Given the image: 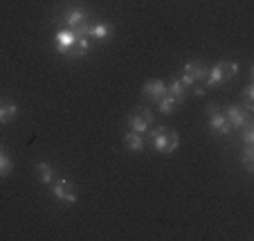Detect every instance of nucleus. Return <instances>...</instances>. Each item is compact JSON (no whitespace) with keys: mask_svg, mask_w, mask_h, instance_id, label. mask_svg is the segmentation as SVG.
Instances as JSON below:
<instances>
[{"mask_svg":"<svg viewBox=\"0 0 254 241\" xmlns=\"http://www.w3.org/2000/svg\"><path fill=\"white\" fill-rule=\"evenodd\" d=\"M241 138H243L245 145H254V122L241 126Z\"/></svg>","mask_w":254,"mask_h":241,"instance_id":"21","label":"nucleus"},{"mask_svg":"<svg viewBox=\"0 0 254 241\" xmlns=\"http://www.w3.org/2000/svg\"><path fill=\"white\" fill-rule=\"evenodd\" d=\"M239 73V63L234 61H221V63H216L214 68H209L207 70V86H223L225 81H230L234 75Z\"/></svg>","mask_w":254,"mask_h":241,"instance_id":"3","label":"nucleus"},{"mask_svg":"<svg viewBox=\"0 0 254 241\" xmlns=\"http://www.w3.org/2000/svg\"><path fill=\"white\" fill-rule=\"evenodd\" d=\"M124 145L128 151H142L144 149V135L142 133H135V131H128V133L124 135Z\"/></svg>","mask_w":254,"mask_h":241,"instance_id":"13","label":"nucleus"},{"mask_svg":"<svg viewBox=\"0 0 254 241\" xmlns=\"http://www.w3.org/2000/svg\"><path fill=\"white\" fill-rule=\"evenodd\" d=\"M65 27L70 29L77 39H90V20H88V14L86 9H79V7H74V9H67L65 11Z\"/></svg>","mask_w":254,"mask_h":241,"instance_id":"2","label":"nucleus"},{"mask_svg":"<svg viewBox=\"0 0 254 241\" xmlns=\"http://www.w3.org/2000/svg\"><path fill=\"white\" fill-rule=\"evenodd\" d=\"M207 113H209V126H211V131H214V133H218V135H230L232 131H234V129L230 126V122L225 120V115L216 111V106H209V108H207Z\"/></svg>","mask_w":254,"mask_h":241,"instance_id":"7","label":"nucleus"},{"mask_svg":"<svg viewBox=\"0 0 254 241\" xmlns=\"http://www.w3.org/2000/svg\"><path fill=\"white\" fill-rule=\"evenodd\" d=\"M88 52V39H74V43L70 45V50H67V57H74V59H81L83 54Z\"/></svg>","mask_w":254,"mask_h":241,"instance_id":"17","label":"nucleus"},{"mask_svg":"<svg viewBox=\"0 0 254 241\" xmlns=\"http://www.w3.org/2000/svg\"><path fill=\"white\" fill-rule=\"evenodd\" d=\"M243 106H245V111H252L254 108V86L252 83H248V86L243 88Z\"/></svg>","mask_w":254,"mask_h":241,"instance_id":"20","label":"nucleus"},{"mask_svg":"<svg viewBox=\"0 0 254 241\" xmlns=\"http://www.w3.org/2000/svg\"><path fill=\"white\" fill-rule=\"evenodd\" d=\"M142 92L149 97L151 101H155V104H158V99H162V97L167 95V83H164L162 79H151V81L144 83Z\"/></svg>","mask_w":254,"mask_h":241,"instance_id":"9","label":"nucleus"},{"mask_svg":"<svg viewBox=\"0 0 254 241\" xmlns=\"http://www.w3.org/2000/svg\"><path fill=\"white\" fill-rule=\"evenodd\" d=\"M176 106H178V101L173 99V97L169 95V92L162 97V99H158V108L164 113V115H171V113L176 111Z\"/></svg>","mask_w":254,"mask_h":241,"instance_id":"18","label":"nucleus"},{"mask_svg":"<svg viewBox=\"0 0 254 241\" xmlns=\"http://www.w3.org/2000/svg\"><path fill=\"white\" fill-rule=\"evenodd\" d=\"M207 70H209V68H207L205 63H200V61H187V63H185V70H183V83L187 88H193L196 83L205 81Z\"/></svg>","mask_w":254,"mask_h":241,"instance_id":"4","label":"nucleus"},{"mask_svg":"<svg viewBox=\"0 0 254 241\" xmlns=\"http://www.w3.org/2000/svg\"><path fill=\"white\" fill-rule=\"evenodd\" d=\"M151 124H153V113L149 111V108H133V113L128 115V126L130 131H135V133H146V131L151 129Z\"/></svg>","mask_w":254,"mask_h":241,"instance_id":"5","label":"nucleus"},{"mask_svg":"<svg viewBox=\"0 0 254 241\" xmlns=\"http://www.w3.org/2000/svg\"><path fill=\"white\" fill-rule=\"evenodd\" d=\"M52 194L59 198L61 203H77V189L67 178H57V183L52 180Z\"/></svg>","mask_w":254,"mask_h":241,"instance_id":"6","label":"nucleus"},{"mask_svg":"<svg viewBox=\"0 0 254 241\" xmlns=\"http://www.w3.org/2000/svg\"><path fill=\"white\" fill-rule=\"evenodd\" d=\"M74 39H77V36H74L70 29H61V32H57V39H54V43H57L59 52L65 54L67 50H70V45L74 43Z\"/></svg>","mask_w":254,"mask_h":241,"instance_id":"11","label":"nucleus"},{"mask_svg":"<svg viewBox=\"0 0 254 241\" xmlns=\"http://www.w3.org/2000/svg\"><path fill=\"white\" fill-rule=\"evenodd\" d=\"M36 174H39V180L43 185H52L54 180V169L50 167L48 162H36Z\"/></svg>","mask_w":254,"mask_h":241,"instance_id":"16","label":"nucleus"},{"mask_svg":"<svg viewBox=\"0 0 254 241\" xmlns=\"http://www.w3.org/2000/svg\"><path fill=\"white\" fill-rule=\"evenodd\" d=\"M241 162L248 174H254V145H245L241 151Z\"/></svg>","mask_w":254,"mask_h":241,"instance_id":"14","label":"nucleus"},{"mask_svg":"<svg viewBox=\"0 0 254 241\" xmlns=\"http://www.w3.org/2000/svg\"><path fill=\"white\" fill-rule=\"evenodd\" d=\"M167 92L180 104V101H185V97H187V86L183 83V79H171V83H167Z\"/></svg>","mask_w":254,"mask_h":241,"instance_id":"12","label":"nucleus"},{"mask_svg":"<svg viewBox=\"0 0 254 241\" xmlns=\"http://www.w3.org/2000/svg\"><path fill=\"white\" fill-rule=\"evenodd\" d=\"M111 34H113V27H111V25L97 23V25H92V29H90V39H95V41H106V39H111Z\"/></svg>","mask_w":254,"mask_h":241,"instance_id":"15","label":"nucleus"},{"mask_svg":"<svg viewBox=\"0 0 254 241\" xmlns=\"http://www.w3.org/2000/svg\"><path fill=\"white\" fill-rule=\"evenodd\" d=\"M18 115V106L14 101H0V124H9Z\"/></svg>","mask_w":254,"mask_h":241,"instance_id":"10","label":"nucleus"},{"mask_svg":"<svg viewBox=\"0 0 254 241\" xmlns=\"http://www.w3.org/2000/svg\"><path fill=\"white\" fill-rule=\"evenodd\" d=\"M11 169H14V162H11L9 154L0 149V178H5V176H9V174H11Z\"/></svg>","mask_w":254,"mask_h":241,"instance_id":"19","label":"nucleus"},{"mask_svg":"<svg viewBox=\"0 0 254 241\" xmlns=\"http://www.w3.org/2000/svg\"><path fill=\"white\" fill-rule=\"evenodd\" d=\"M146 133H149V140L158 154H173V151L178 149V145H180V138H178L176 131L164 129V126L149 129Z\"/></svg>","mask_w":254,"mask_h":241,"instance_id":"1","label":"nucleus"},{"mask_svg":"<svg viewBox=\"0 0 254 241\" xmlns=\"http://www.w3.org/2000/svg\"><path fill=\"white\" fill-rule=\"evenodd\" d=\"M223 115H225V120L230 122L232 129H241V126H245V124H250V122H252L250 113L245 111V108H239V106H227Z\"/></svg>","mask_w":254,"mask_h":241,"instance_id":"8","label":"nucleus"}]
</instances>
